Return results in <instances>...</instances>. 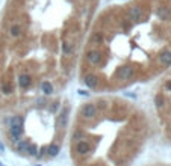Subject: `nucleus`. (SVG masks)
I'll return each mask as SVG.
<instances>
[{
	"label": "nucleus",
	"mask_w": 171,
	"mask_h": 166,
	"mask_svg": "<svg viewBox=\"0 0 171 166\" xmlns=\"http://www.w3.org/2000/svg\"><path fill=\"white\" fill-rule=\"evenodd\" d=\"M114 77L117 80H130L135 77V68L130 67V65H123V67H118L114 73Z\"/></svg>",
	"instance_id": "obj_1"
},
{
	"label": "nucleus",
	"mask_w": 171,
	"mask_h": 166,
	"mask_svg": "<svg viewBox=\"0 0 171 166\" xmlns=\"http://www.w3.org/2000/svg\"><path fill=\"white\" fill-rule=\"evenodd\" d=\"M79 115H80L85 121H92V119H95L97 115H98V110H97V107H95V103L84 104V106L80 107Z\"/></svg>",
	"instance_id": "obj_2"
},
{
	"label": "nucleus",
	"mask_w": 171,
	"mask_h": 166,
	"mask_svg": "<svg viewBox=\"0 0 171 166\" xmlns=\"http://www.w3.org/2000/svg\"><path fill=\"white\" fill-rule=\"evenodd\" d=\"M86 62L92 67H98L103 64V54L98 51V50H88L85 54Z\"/></svg>",
	"instance_id": "obj_3"
},
{
	"label": "nucleus",
	"mask_w": 171,
	"mask_h": 166,
	"mask_svg": "<svg viewBox=\"0 0 171 166\" xmlns=\"http://www.w3.org/2000/svg\"><path fill=\"white\" fill-rule=\"evenodd\" d=\"M74 150H76V153L79 156H86V154H89L92 151V145L88 140H79V142H76Z\"/></svg>",
	"instance_id": "obj_4"
},
{
	"label": "nucleus",
	"mask_w": 171,
	"mask_h": 166,
	"mask_svg": "<svg viewBox=\"0 0 171 166\" xmlns=\"http://www.w3.org/2000/svg\"><path fill=\"white\" fill-rule=\"evenodd\" d=\"M105 41H106V36H105V32L102 29H95L89 36V44H92V45L105 44Z\"/></svg>",
	"instance_id": "obj_5"
},
{
	"label": "nucleus",
	"mask_w": 171,
	"mask_h": 166,
	"mask_svg": "<svg viewBox=\"0 0 171 166\" xmlns=\"http://www.w3.org/2000/svg\"><path fill=\"white\" fill-rule=\"evenodd\" d=\"M8 35L12 40H18L23 35V27L20 24H17V23H9L8 24Z\"/></svg>",
	"instance_id": "obj_6"
},
{
	"label": "nucleus",
	"mask_w": 171,
	"mask_h": 166,
	"mask_svg": "<svg viewBox=\"0 0 171 166\" xmlns=\"http://www.w3.org/2000/svg\"><path fill=\"white\" fill-rule=\"evenodd\" d=\"M171 80V76L168 77ZM162 94V92H161ZM164 97H165V107H164V110L161 112V113H164V115H167V119H168V123H170V125H168V130H170L171 133V92L170 94H162Z\"/></svg>",
	"instance_id": "obj_7"
},
{
	"label": "nucleus",
	"mask_w": 171,
	"mask_h": 166,
	"mask_svg": "<svg viewBox=\"0 0 171 166\" xmlns=\"http://www.w3.org/2000/svg\"><path fill=\"white\" fill-rule=\"evenodd\" d=\"M32 76L30 74H27V73H21L20 76H18V86L21 88V89H27V88H30V85H32Z\"/></svg>",
	"instance_id": "obj_8"
},
{
	"label": "nucleus",
	"mask_w": 171,
	"mask_h": 166,
	"mask_svg": "<svg viewBox=\"0 0 171 166\" xmlns=\"http://www.w3.org/2000/svg\"><path fill=\"white\" fill-rule=\"evenodd\" d=\"M84 83H85L88 88L95 89V88L98 86V77H97V74H92V73L85 74V76H84Z\"/></svg>",
	"instance_id": "obj_9"
},
{
	"label": "nucleus",
	"mask_w": 171,
	"mask_h": 166,
	"mask_svg": "<svg viewBox=\"0 0 171 166\" xmlns=\"http://www.w3.org/2000/svg\"><path fill=\"white\" fill-rule=\"evenodd\" d=\"M68 113H70V109L68 107H64V110H62V113L59 115V118H58V127L61 128H64V127H67V124H68Z\"/></svg>",
	"instance_id": "obj_10"
},
{
	"label": "nucleus",
	"mask_w": 171,
	"mask_h": 166,
	"mask_svg": "<svg viewBox=\"0 0 171 166\" xmlns=\"http://www.w3.org/2000/svg\"><path fill=\"white\" fill-rule=\"evenodd\" d=\"M74 42L68 41V40H64L62 44H61V50H62V53L64 54H73L74 53Z\"/></svg>",
	"instance_id": "obj_11"
},
{
	"label": "nucleus",
	"mask_w": 171,
	"mask_h": 166,
	"mask_svg": "<svg viewBox=\"0 0 171 166\" xmlns=\"http://www.w3.org/2000/svg\"><path fill=\"white\" fill-rule=\"evenodd\" d=\"M59 151H61V147H59L58 144H50V145H47V156L56 157V156L59 154Z\"/></svg>",
	"instance_id": "obj_12"
},
{
	"label": "nucleus",
	"mask_w": 171,
	"mask_h": 166,
	"mask_svg": "<svg viewBox=\"0 0 171 166\" xmlns=\"http://www.w3.org/2000/svg\"><path fill=\"white\" fill-rule=\"evenodd\" d=\"M0 91H2L5 95H11V94H14V86L8 82V80H5V82L0 83Z\"/></svg>",
	"instance_id": "obj_13"
},
{
	"label": "nucleus",
	"mask_w": 171,
	"mask_h": 166,
	"mask_svg": "<svg viewBox=\"0 0 171 166\" xmlns=\"http://www.w3.org/2000/svg\"><path fill=\"white\" fill-rule=\"evenodd\" d=\"M9 127H12V125H17V127H23V116L21 115H15V116H11L9 118Z\"/></svg>",
	"instance_id": "obj_14"
},
{
	"label": "nucleus",
	"mask_w": 171,
	"mask_h": 166,
	"mask_svg": "<svg viewBox=\"0 0 171 166\" xmlns=\"http://www.w3.org/2000/svg\"><path fill=\"white\" fill-rule=\"evenodd\" d=\"M41 91L44 92V95H52L53 94V85L48 82V80H44L41 83Z\"/></svg>",
	"instance_id": "obj_15"
},
{
	"label": "nucleus",
	"mask_w": 171,
	"mask_h": 166,
	"mask_svg": "<svg viewBox=\"0 0 171 166\" xmlns=\"http://www.w3.org/2000/svg\"><path fill=\"white\" fill-rule=\"evenodd\" d=\"M29 140H20L18 144H17V150L20 151V153H26L27 151V147H29Z\"/></svg>",
	"instance_id": "obj_16"
},
{
	"label": "nucleus",
	"mask_w": 171,
	"mask_h": 166,
	"mask_svg": "<svg viewBox=\"0 0 171 166\" xmlns=\"http://www.w3.org/2000/svg\"><path fill=\"white\" fill-rule=\"evenodd\" d=\"M26 153H27L29 156H32V157H37V156H38V147H37L35 144H29Z\"/></svg>",
	"instance_id": "obj_17"
},
{
	"label": "nucleus",
	"mask_w": 171,
	"mask_h": 166,
	"mask_svg": "<svg viewBox=\"0 0 171 166\" xmlns=\"http://www.w3.org/2000/svg\"><path fill=\"white\" fill-rule=\"evenodd\" d=\"M97 110H102V112H106L108 109H109V104H108V101L106 100H100L98 103H97Z\"/></svg>",
	"instance_id": "obj_18"
},
{
	"label": "nucleus",
	"mask_w": 171,
	"mask_h": 166,
	"mask_svg": "<svg viewBox=\"0 0 171 166\" xmlns=\"http://www.w3.org/2000/svg\"><path fill=\"white\" fill-rule=\"evenodd\" d=\"M84 137H85V133L82 131V130H76L74 133H73V140H84Z\"/></svg>",
	"instance_id": "obj_19"
},
{
	"label": "nucleus",
	"mask_w": 171,
	"mask_h": 166,
	"mask_svg": "<svg viewBox=\"0 0 171 166\" xmlns=\"http://www.w3.org/2000/svg\"><path fill=\"white\" fill-rule=\"evenodd\" d=\"M44 156H47V147H43V148L40 150V154H38L37 157H38V159H43Z\"/></svg>",
	"instance_id": "obj_20"
},
{
	"label": "nucleus",
	"mask_w": 171,
	"mask_h": 166,
	"mask_svg": "<svg viewBox=\"0 0 171 166\" xmlns=\"http://www.w3.org/2000/svg\"><path fill=\"white\" fill-rule=\"evenodd\" d=\"M58 107H59V103H53V106L50 107V112H56Z\"/></svg>",
	"instance_id": "obj_21"
},
{
	"label": "nucleus",
	"mask_w": 171,
	"mask_h": 166,
	"mask_svg": "<svg viewBox=\"0 0 171 166\" xmlns=\"http://www.w3.org/2000/svg\"><path fill=\"white\" fill-rule=\"evenodd\" d=\"M77 92H79V95H82V97H88V95H89V92H86L85 89H79V91H77Z\"/></svg>",
	"instance_id": "obj_22"
},
{
	"label": "nucleus",
	"mask_w": 171,
	"mask_h": 166,
	"mask_svg": "<svg viewBox=\"0 0 171 166\" xmlns=\"http://www.w3.org/2000/svg\"><path fill=\"white\" fill-rule=\"evenodd\" d=\"M0 150H2V151H3V145H2V144H0Z\"/></svg>",
	"instance_id": "obj_23"
},
{
	"label": "nucleus",
	"mask_w": 171,
	"mask_h": 166,
	"mask_svg": "<svg viewBox=\"0 0 171 166\" xmlns=\"http://www.w3.org/2000/svg\"><path fill=\"white\" fill-rule=\"evenodd\" d=\"M0 165H2V163H0Z\"/></svg>",
	"instance_id": "obj_24"
}]
</instances>
